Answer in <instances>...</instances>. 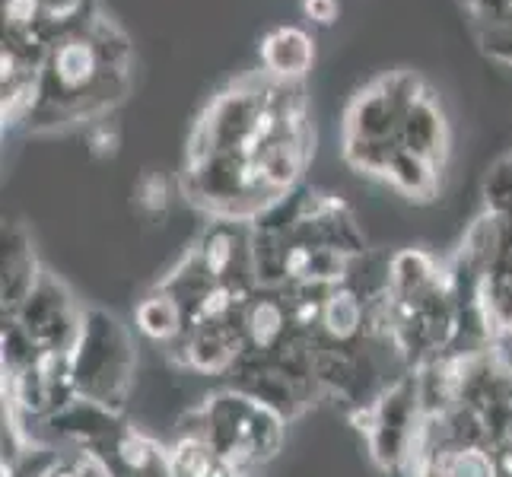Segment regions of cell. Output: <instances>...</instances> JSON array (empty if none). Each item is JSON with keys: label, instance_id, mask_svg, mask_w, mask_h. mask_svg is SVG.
<instances>
[{"label": "cell", "instance_id": "obj_1", "mask_svg": "<svg viewBox=\"0 0 512 477\" xmlns=\"http://www.w3.org/2000/svg\"><path fill=\"white\" fill-rule=\"evenodd\" d=\"M112 42L105 35L90 29L70 32L61 42H51L45 51V61L39 70V102H35L32 118L45 121H74L80 115H90L102 105H109L128 83L125 48H109Z\"/></svg>", "mask_w": 512, "mask_h": 477}, {"label": "cell", "instance_id": "obj_2", "mask_svg": "<svg viewBox=\"0 0 512 477\" xmlns=\"http://www.w3.org/2000/svg\"><path fill=\"white\" fill-rule=\"evenodd\" d=\"M185 430L201 433L236 477H258L284 443V417L233 385L210 395Z\"/></svg>", "mask_w": 512, "mask_h": 477}, {"label": "cell", "instance_id": "obj_3", "mask_svg": "<svg viewBox=\"0 0 512 477\" xmlns=\"http://www.w3.org/2000/svg\"><path fill=\"white\" fill-rule=\"evenodd\" d=\"M70 376L80 401L118 414L134 379V347L128 331L109 312H83L77 341L70 347Z\"/></svg>", "mask_w": 512, "mask_h": 477}, {"label": "cell", "instance_id": "obj_4", "mask_svg": "<svg viewBox=\"0 0 512 477\" xmlns=\"http://www.w3.org/2000/svg\"><path fill=\"white\" fill-rule=\"evenodd\" d=\"M357 420L360 430L366 433L369 452L382 468L395 471L414 462L423 433V401L417 373L401 376L398 382L376 392V398L360 408Z\"/></svg>", "mask_w": 512, "mask_h": 477}, {"label": "cell", "instance_id": "obj_5", "mask_svg": "<svg viewBox=\"0 0 512 477\" xmlns=\"http://www.w3.org/2000/svg\"><path fill=\"white\" fill-rule=\"evenodd\" d=\"M4 322L20 331L35 347V353H58L74 347L83 312L74 306V299H70V293L58 280L45 271L35 290L26 296V303L10 318H4Z\"/></svg>", "mask_w": 512, "mask_h": 477}, {"label": "cell", "instance_id": "obj_6", "mask_svg": "<svg viewBox=\"0 0 512 477\" xmlns=\"http://www.w3.org/2000/svg\"><path fill=\"white\" fill-rule=\"evenodd\" d=\"M242 334H245V353L252 360H271L296 341L299 331L290 309V296L284 287H258L249 303L242 309Z\"/></svg>", "mask_w": 512, "mask_h": 477}, {"label": "cell", "instance_id": "obj_7", "mask_svg": "<svg viewBox=\"0 0 512 477\" xmlns=\"http://www.w3.org/2000/svg\"><path fill=\"white\" fill-rule=\"evenodd\" d=\"M179 350V360L204 376H229L245 353V334H242V315L233 322H210V325H191L185 334L172 344Z\"/></svg>", "mask_w": 512, "mask_h": 477}, {"label": "cell", "instance_id": "obj_8", "mask_svg": "<svg viewBox=\"0 0 512 477\" xmlns=\"http://www.w3.org/2000/svg\"><path fill=\"white\" fill-rule=\"evenodd\" d=\"M134 325L144 338L172 347L175 341L182 338L188 328V315L185 306L175 299V293H169L163 284L153 287L134 309Z\"/></svg>", "mask_w": 512, "mask_h": 477}, {"label": "cell", "instance_id": "obj_9", "mask_svg": "<svg viewBox=\"0 0 512 477\" xmlns=\"http://www.w3.org/2000/svg\"><path fill=\"white\" fill-rule=\"evenodd\" d=\"M42 274L45 271H39L35 252L29 249V242L20 229H13L10 236H4V315L7 318L26 303V296L35 290Z\"/></svg>", "mask_w": 512, "mask_h": 477}, {"label": "cell", "instance_id": "obj_10", "mask_svg": "<svg viewBox=\"0 0 512 477\" xmlns=\"http://www.w3.org/2000/svg\"><path fill=\"white\" fill-rule=\"evenodd\" d=\"M264 61H268L271 70H277L280 77H290V74H299L306 64H309V42L306 35H299L290 29V48H284V35H274L264 48Z\"/></svg>", "mask_w": 512, "mask_h": 477}]
</instances>
